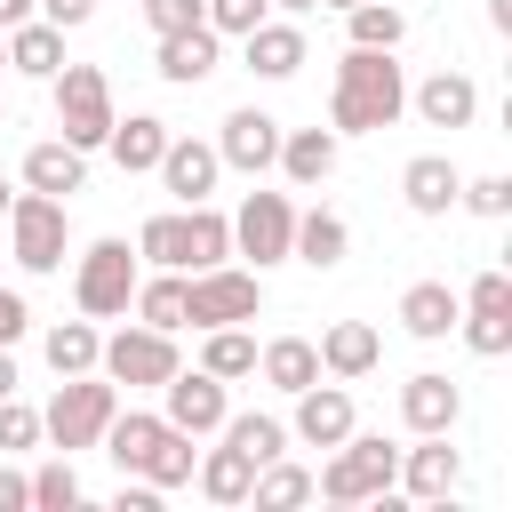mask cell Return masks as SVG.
<instances>
[{
	"label": "cell",
	"instance_id": "obj_1",
	"mask_svg": "<svg viewBox=\"0 0 512 512\" xmlns=\"http://www.w3.org/2000/svg\"><path fill=\"white\" fill-rule=\"evenodd\" d=\"M408 112V80L392 64V48H344L336 64V96H328V120L336 136H376Z\"/></svg>",
	"mask_w": 512,
	"mask_h": 512
},
{
	"label": "cell",
	"instance_id": "obj_2",
	"mask_svg": "<svg viewBox=\"0 0 512 512\" xmlns=\"http://www.w3.org/2000/svg\"><path fill=\"white\" fill-rule=\"evenodd\" d=\"M136 256H152L160 272H208V264H224V256H232V216H216L208 200L168 208V216H144Z\"/></svg>",
	"mask_w": 512,
	"mask_h": 512
},
{
	"label": "cell",
	"instance_id": "obj_3",
	"mask_svg": "<svg viewBox=\"0 0 512 512\" xmlns=\"http://www.w3.org/2000/svg\"><path fill=\"white\" fill-rule=\"evenodd\" d=\"M112 408H120V384H112L104 368L64 376V384L48 392V408H40V440H56L64 456H72V448H96L104 424H112Z\"/></svg>",
	"mask_w": 512,
	"mask_h": 512
},
{
	"label": "cell",
	"instance_id": "obj_4",
	"mask_svg": "<svg viewBox=\"0 0 512 512\" xmlns=\"http://www.w3.org/2000/svg\"><path fill=\"white\" fill-rule=\"evenodd\" d=\"M392 472H400V448H392V440L344 432L336 456H328V472L312 480V496H328V504H384V496H392Z\"/></svg>",
	"mask_w": 512,
	"mask_h": 512
},
{
	"label": "cell",
	"instance_id": "obj_5",
	"mask_svg": "<svg viewBox=\"0 0 512 512\" xmlns=\"http://www.w3.org/2000/svg\"><path fill=\"white\" fill-rule=\"evenodd\" d=\"M56 128H64V144L72 152H96L104 136H112V80H104V64H56Z\"/></svg>",
	"mask_w": 512,
	"mask_h": 512
},
{
	"label": "cell",
	"instance_id": "obj_6",
	"mask_svg": "<svg viewBox=\"0 0 512 512\" xmlns=\"http://www.w3.org/2000/svg\"><path fill=\"white\" fill-rule=\"evenodd\" d=\"M256 312H264V272H232V264L184 272V328H232Z\"/></svg>",
	"mask_w": 512,
	"mask_h": 512
},
{
	"label": "cell",
	"instance_id": "obj_7",
	"mask_svg": "<svg viewBox=\"0 0 512 512\" xmlns=\"http://www.w3.org/2000/svg\"><path fill=\"white\" fill-rule=\"evenodd\" d=\"M8 240H16V264L24 272H56L64 264V240H72V216L56 192H16L8 200Z\"/></svg>",
	"mask_w": 512,
	"mask_h": 512
},
{
	"label": "cell",
	"instance_id": "obj_8",
	"mask_svg": "<svg viewBox=\"0 0 512 512\" xmlns=\"http://www.w3.org/2000/svg\"><path fill=\"white\" fill-rule=\"evenodd\" d=\"M72 296H80L88 320H120L128 296H136V256H128V240H88V248H80V272H72Z\"/></svg>",
	"mask_w": 512,
	"mask_h": 512
},
{
	"label": "cell",
	"instance_id": "obj_9",
	"mask_svg": "<svg viewBox=\"0 0 512 512\" xmlns=\"http://www.w3.org/2000/svg\"><path fill=\"white\" fill-rule=\"evenodd\" d=\"M456 328L480 360H504L512 352V272H480L464 296H456Z\"/></svg>",
	"mask_w": 512,
	"mask_h": 512
},
{
	"label": "cell",
	"instance_id": "obj_10",
	"mask_svg": "<svg viewBox=\"0 0 512 512\" xmlns=\"http://www.w3.org/2000/svg\"><path fill=\"white\" fill-rule=\"evenodd\" d=\"M96 368H104L112 384H168L184 360H176V336H168V328H144V320H136V328H120V336L96 344Z\"/></svg>",
	"mask_w": 512,
	"mask_h": 512
},
{
	"label": "cell",
	"instance_id": "obj_11",
	"mask_svg": "<svg viewBox=\"0 0 512 512\" xmlns=\"http://www.w3.org/2000/svg\"><path fill=\"white\" fill-rule=\"evenodd\" d=\"M288 232H296L288 192H248V200H240V216H232V248H240V256H256V272L288 256Z\"/></svg>",
	"mask_w": 512,
	"mask_h": 512
},
{
	"label": "cell",
	"instance_id": "obj_12",
	"mask_svg": "<svg viewBox=\"0 0 512 512\" xmlns=\"http://www.w3.org/2000/svg\"><path fill=\"white\" fill-rule=\"evenodd\" d=\"M160 392H168V408H160V416H168L176 432H192V440H200V432H216V424L232 416V400H224V376H208V368H176Z\"/></svg>",
	"mask_w": 512,
	"mask_h": 512
},
{
	"label": "cell",
	"instance_id": "obj_13",
	"mask_svg": "<svg viewBox=\"0 0 512 512\" xmlns=\"http://www.w3.org/2000/svg\"><path fill=\"white\" fill-rule=\"evenodd\" d=\"M424 448H400V472H392V488H408L416 504H440V496H456V480H464V456L448 448V432H416Z\"/></svg>",
	"mask_w": 512,
	"mask_h": 512
},
{
	"label": "cell",
	"instance_id": "obj_14",
	"mask_svg": "<svg viewBox=\"0 0 512 512\" xmlns=\"http://www.w3.org/2000/svg\"><path fill=\"white\" fill-rule=\"evenodd\" d=\"M216 160H224V168H240V176H264V168L280 160V120H272V112H256V104H240V112H224V136H216Z\"/></svg>",
	"mask_w": 512,
	"mask_h": 512
},
{
	"label": "cell",
	"instance_id": "obj_15",
	"mask_svg": "<svg viewBox=\"0 0 512 512\" xmlns=\"http://www.w3.org/2000/svg\"><path fill=\"white\" fill-rule=\"evenodd\" d=\"M184 208L192 200H208L216 192V176H224V160H216V144H192V136H168V152H160V168H152Z\"/></svg>",
	"mask_w": 512,
	"mask_h": 512
},
{
	"label": "cell",
	"instance_id": "obj_16",
	"mask_svg": "<svg viewBox=\"0 0 512 512\" xmlns=\"http://www.w3.org/2000/svg\"><path fill=\"white\" fill-rule=\"evenodd\" d=\"M296 400V440L304 448H336L344 432H352V392L344 384H304V392H288Z\"/></svg>",
	"mask_w": 512,
	"mask_h": 512
},
{
	"label": "cell",
	"instance_id": "obj_17",
	"mask_svg": "<svg viewBox=\"0 0 512 512\" xmlns=\"http://www.w3.org/2000/svg\"><path fill=\"white\" fill-rule=\"evenodd\" d=\"M408 104L424 112V128H472V112H480V88H472L464 72H448V64H440L432 80H416V88H408Z\"/></svg>",
	"mask_w": 512,
	"mask_h": 512
},
{
	"label": "cell",
	"instance_id": "obj_18",
	"mask_svg": "<svg viewBox=\"0 0 512 512\" xmlns=\"http://www.w3.org/2000/svg\"><path fill=\"white\" fill-rule=\"evenodd\" d=\"M456 416H464V392H456L440 368H424V376L400 384V424H408V432H448Z\"/></svg>",
	"mask_w": 512,
	"mask_h": 512
},
{
	"label": "cell",
	"instance_id": "obj_19",
	"mask_svg": "<svg viewBox=\"0 0 512 512\" xmlns=\"http://www.w3.org/2000/svg\"><path fill=\"white\" fill-rule=\"evenodd\" d=\"M216 48H224V32H216V24H184V32H160V80H176V88L208 80V72H216Z\"/></svg>",
	"mask_w": 512,
	"mask_h": 512
},
{
	"label": "cell",
	"instance_id": "obj_20",
	"mask_svg": "<svg viewBox=\"0 0 512 512\" xmlns=\"http://www.w3.org/2000/svg\"><path fill=\"white\" fill-rule=\"evenodd\" d=\"M400 192H408V208H416V216H448V208H456V192H464V176H456V160H448V152H416V160L400 168Z\"/></svg>",
	"mask_w": 512,
	"mask_h": 512
},
{
	"label": "cell",
	"instance_id": "obj_21",
	"mask_svg": "<svg viewBox=\"0 0 512 512\" xmlns=\"http://www.w3.org/2000/svg\"><path fill=\"white\" fill-rule=\"evenodd\" d=\"M312 352H320V376H344V384H352V376H368V368L384 360V336H376L368 320H336Z\"/></svg>",
	"mask_w": 512,
	"mask_h": 512
},
{
	"label": "cell",
	"instance_id": "obj_22",
	"mask_svg": "<svg viewBox=\"0 0 512 512\" xmlns=\"http://www.w3.org/2000/svg\"><path fill=\"white\" fill-rule=\"evenodd\" d=\"M344 248H352V232H344V216H336V208H304V216H296V232H288V256H296V264H312V272H336V264H344Z\"/></svg>",
	"mask_w": 512,
	"mask_h": 512
},
{
	"label": "cell",
	"instance_id": "obj_23",
	"mask_svg": "<svg viewBox=\"0 0 512 512\" xmlns=\"http://www.w3.org/2000/svg\"><path fill=\"white\" fill-rule=\"evenodd\" d=\"M240 48H248V72L256 80H296V64H304V32L296 24H256V32H240Z\"/></svg>",
	"mask_w": 512,
	"mask_h": 512
},
{
	"label": "cell",
	"instance_id": "obj_24",
	"mask_svg": "<svg viewBox=\"0 0 512 512\" xmlns=\"http://www.w3.org/2000/svg\"><path fill=\"white\" fill-rule=\"evenodd\" d=\"M80 184H88V152H72L64 136H48V144L24 152V192H56V200H64V192H80Z\"/></svg>",
	"mask_w": 512,
	"mask_h": 512
},
{
	"label": "cell",
	"instance_id": "obj_25",
	"mask_svg": "<svg viewBox=\"0 0 512 512\" xmlns=\"http://www.w3.org/2000/svg\"><path fill=\"white\" fill-rule=\"evenodd\" d=\"M104 152H112L128 176H144V168H160V152H168V120H152V112H128V120H112Z\"/></svg>",
	"mask_w": 512,
	"mask_h": 512
},
{
	"label": "cell",
	"instance_id": "obj_26",
	"mask_svg": "<svg viewBox=\"0 0 512 512\" xmlns=\"http://www.w3.org/2000/svg\"><path fill=\"white\" fill-rule=\"evenodd\" d=\"M336 128H296V136H280V160L272 168H288V184H328L336 176Z\"/></svg>",
	"mask_w": 512,
	"mask_h": 512
},
{
	"label": "cell",
	"instance_id": "obj_27",
	"mask_svg": "<svg viewBox=\"0 0 512 512\" xmlns=\"http://www.w3.org/2000/svg\"><path fill=\"white\" fill-rule=\"evenodd\" d=\"M192 480H200L208 504H248V488H256V456H240V448L224 440V448H208V456L192 464Z\"/></svg>",
	"mask_w": 512,
	"mask_h": 512
},
{
	"label": "cell",
	"instance_id": "obj_28",
	"mask_svg": "<svg viewBox=\"0 0 512 512\" xmlns=\"http://www.w3.org/2000/svg\"><path fill=\"white\" fill-rule=\"evenodd\" d=\"M8 64H16V72H32V80H56V64H64V32H56L48 16L8 24Z\"/></svg>",
	"mask_w": 512,
	"mask_h": 512
},
{
	"label": "cell",
	"instance_id": "obj_29",
	"mask_svg": "<svg viewBox=\"0 0 512 512\" xmlns=\"http://www.w3.org/2000/svg\"><path fill=\"white\" fill-rule=\"evenodd\" d=\"M400 328L424 336V344H440V336L456 328V288H448V280H416V288L400 296Z\"/></svg>",
	"mask_w": 512,
	"mask_h": 512
},
{
	"label": "cell",
	"instance_id": "obj_30",
	"mask_svg": "<svg viewBox=\"0 0 512 512\" xmlns=\"http://www.w3.org/2000/svg\"><path fill=\"white\" fill-rule=\"evenodd\" d=\"M256 368H264L272 392H304V384H320V352H312V336H272V344L256 352Z\"/></svg>",
	"mask_w": 512,
	"mask_h": 512
},
{
	"label": "cell",
	"instance_id": "obj_31",
	"mask_svg": "<svg viewBox=\"0 0 512 512\" xmlns=\"http://www.w3.org/2000/svg\"><path fill=\"white\" fill-rule=\"evenodd\" d=\"M344 32H352V48H400L408 40V16L392 0H360V8H344Z\"/></svg>",
	"mask_w": 512,
	"mask_h": 512
},
{
	"label": "cell",
	"instance_id": "obj_32",
	"mask_svg": "<svg viewBox=\"0 0 512 512\" xmlns=\"http://www.w3.org/2000/svg\"><path fill=\"white\" fill-rule=\"evenodd\" d=\"M128 304H136V320H144V328H168V336H176V328H184V272L136 280V296H128Z\"/></svg>",
	"mask_w": 512,
	"mask_h": 512
},
{
	"label": "cell",
	"instance_id": "obj_33",
	"mask_svg": "<svg viewBox=\"0 0 512 512\" xmlns=\"http://www.w3.org/2000/svg\"><path fill=\"white\" fill-rule=\"evenodd\" d=\"M200 368H208V376H224V384H232V376H256V336H248L240 320H232V328H208Z\"/></svg>",
	"mask_w": 512,
	"mask_h": 512
},
{
	"label": "cell",
	"instance_id": "obj_34",
	"mask_svg": "<svg viewBox=\"0 0 512 512\" xmlns=\"http://www.w3.org/2000/svg\"><path fill=\"white\" fill-rule=\"evenodd\" d=\"M96 344H104V336H96L88 320H56V328H48V368H56V376H88V368H96Z\"/></svg>",
	"mask_w": 512,
	"mask_h": 512
},
{
	"label": "cell",
	"instance_id": "obj_35",
	"mask_svg": "<svg viewBox=\"0 0 512 512\" xmlns=\"http://www.w3.org/2000/svg\"><path fill=\"white\" fill-rule=\"evenodd\" d=\"M216 432H224V440H232L240 456H256V464L288 456V424H280V416H224Z\"/></svg>",
	"mask_w": 512,
	"mask_h": 512
},
{
	"label": "cell",
	"instance_id": "obj_36",
	"mask_svg": "<svg viewBox=\"0 0 512 512\" xmlns=\"http://www.w3.org/2000/svg\"><path fill=\"white\" fill-rule=\"evenodd\" d=\"M248 496H256V512H288V504H304V496H312V472L272 456V464H256V488H248Z\"/></svg>",
	"mask_w": 512,
	"mask_h": 512
},
{
	"label": "cell",
	"instance_id": "obj_37",
	"mask_svg": "<svg viewBox=\"0 0 512 512\" xmlns=\"http://www.w3.org/2000/svg\"><path fill=\"white\" fill-rule=\"evenodd\" d=\"M32 504H40V512H64V504H80V472H72V456H48V464L32 472Z\"/></svg>",
	"mask_w": 512,
	"mask_h": 512
},
{
	"label": "cell",
	"instance_id": "obj_38",
	"mask_svg": "<svg viewBox=\"0 0 512 512\" xmlns=\"http://www.w3.org/2000/svg\"><path fill=\"white\" fill-rule=\"evenodd\" d=\"M456 200H464L472 216H488V224H496V216H512V176H472Z\"/></svg>",
	"mask_w": 512,
	"mask_h": 512
},
{
	"label": "cell",
	"instance_id": "obj_39",
	"mask_svg": "<svg viewBox=\"0 0 512 512\" xmlns=\"http://www.w3.org/2000/svg\"><path fill=\"white\" fill-rule=\"evenodd\" d=\"M32 440H40V408H24V400L8 392V400H0V456H8V448H32Z\"/></svg>",
	"mask_w": 512,
	"mask_h": 512
},
{
	"label": "cell",
	"instance_id": "obj_40",
	"mask_svg": "<svg viewBox=\"0 0 512 512\" xmlns=\"http://www.w3.org/2000/svg\"><path fill=\"white\" fill-rule=\"evenodd\" d=\"M264 16H272V0H208V24H216V32H232V40H240V32H256Z\"/></svg>",
	"mask_w": 512,
	"mask_h": 512
},
{
	"label": "cell",
	"instance_id": "obj_41",
	"mask_svg": "<svg viewBox=\"0 0 512 512\" xmlns=\"http://www.w3.org/2000/svg\"><path fill=\"white\" fill-rule=\"evenodd\" d=\"M144 24H152V32H184V24H208V0H144Z\"/></svg>",
	"mask_w": 512,
	"mask_h": 512
},
{
	"label": "cell",
	"instance_id": "obj_42",
	"mask_svg": "<svg viewBox=\"0 0 512 512\" xmlns=\"http://www.w3.org/2000/svg\"><path fill=\"white\" fill-rule=\"evenodd\" d=\"M32 16H48L56 32H80V24L96 16V0H32Z\"/></svg>",
	"mask_w": 512,
	"mask_h": 512
},
{
	"label": "cell",
	"instance_id": "obj_43",
	"mask_svg": "<svg viewBox=\"0 0 512 512\" xmlns=\"http://www.w3.org/2000/svg\"><path fill=\"white\" fill-rule=\"evenodd\" d=\"M112 512H160V488H152V480H120Z\"/></svg>",
	"mask_w": 512,
	"mask_h": 512
},
{
	"label": "cell",
	"instance_id": "obj_44",
	"mask_svg": "<svg viewBox=\"0 0 512 512\" xmlns=\"http://www.w3.org/2000/svg\"><path fill=\"white\" fill-rule=\"evenodd\" d=\"M24 504H32V472L0 464V512H24Z\"/></svg>",
	"mask_w": 512,
	"mask_h": 512
},
{
	"label": "cell",
	"instance_id": "obj_45",
	"mask_svg": "<svg viewBox=\"0 0 512 512\" xmlns=\"http://www.w3.org/2000/svg\"><path fill=\"white\" fill-rule=\"evenodd\" d=\"M24 328H32V312H24V296H16V288H0V344H16Z\"/></svg>",
	"mask_w": 512,
	"mask_h": 512
},
{
	"label": "cell",
	"instance_id": "obj_46",
	"mask_svg": "<svg viewBox=\"0 0 512 512\" xmlns=\"http://www.w3.org/2000/svg\"><path fill=\"white\" fill-rule=\"evenodd\" d=\"M24 16H32V0H0V32H8V24H24Z\"/></svg>",
	"mask_w": 512,
	"mask_h": 512
},
{
	"label": "cell",
	"instance_id": "obj_47",
	"mask_svg": "<svg viewBox=\"0 0 512 512\" xmlns=\"http://www.w3.org/2000/svg\"><path fill=\"white\" fill-rule=\"evenodd\" d=\"M488 24H496V32H512V0H488Z\"/></svg>",
	"mask_w": 512,
	"mask_h": 512
},
{
	"label": "cell",
	"instance_id": "obj_48",
	"mask_svg": "<svg viewBox=\"0 0 512 512\" xmlns=\"http://www.w3.org/2000/svg\"><path fill=\"white\" fill-rule=\"evenodd\" d=\"M16 392V360H8V344H0V400Z\"/></svg>",
	"mask_w": 512,
	"mask_h": 512
},
{
	"label": "cell",
	"instance_id": "obj_49",
	"mask_svg": "<svg viewBox=\"0 0 512 512\" xmlns=\"http://www.w3.org/2000/svg\"><path fill=\"white\" fill-rule=\"evenodd\" d=\"M272 8H288V16H304V8H320V0H272Z\"/></svg>",
	"mask_w": 512,
	"mask_h": 512
},
{
	"label": "cell",
	"instance_id": "obj_50",
	"mask_svg": "<svg viewBox=\"0 0 512 512\" xmlns=\"http://www.w3.org/2000/svg\"><path fill=\"white\" fill-rule=\"evenodd\" d=\"M8 200H16V192H8V176H0V216H8Z\"/></svg>",
	"mask_w": 512,
	"mask_h": 512
},
{
	"label": "cell",
	"instance_id": "obj_51",
	"mask_svg": "<svg viewBox=\"0 0 512 512\" xmlns=\"http://www.w3.org/2000/svg\"><path fill=\"white\" fill-rule=\"evenodd\" d=\"M328 8H360V0H328Z\"/></svg>",
	"mask_w": 512,
	"mask_h": 512
},
{
	"label": "cell",
	"instance_id": "obj_52",
	"mask_svg": "<svg viewBox=\"0 0 512 512\" xmlns=\"http://www.w3.org/2000/svg\"><path fill=\"white\" fill-rule=\"evenodd\" d=\"M0 64H8V32H0Z\"/></svg>",
	"mask_w": 512,
	"mask_h": 512
},
{
	"label": "cell",
	"instance_id": "obj_53",
	"mask_svg": "<svg viewBox=\"0 0 512 512\" xmlns=\"http://www.w3.org/2000/svg\"><path fill=\"white\" fill-rule=\"evenodd\" d=\"M0 120H8V112H0Z\"/></svg>",
	"mask_w": 512,
	"mask_h": 512
}]
</instances>
